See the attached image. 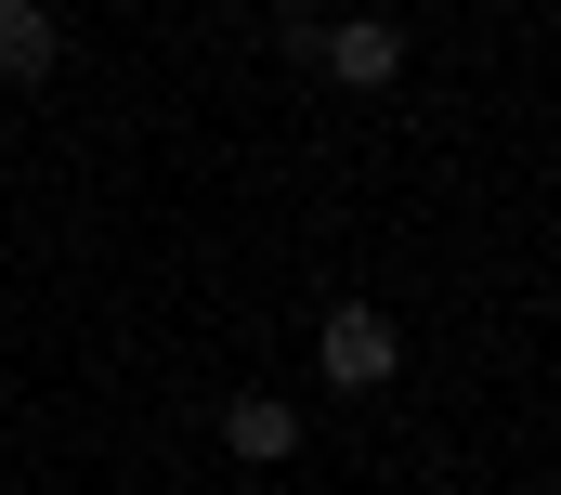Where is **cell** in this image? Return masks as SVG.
<instances>
[{
	"mask_svg": "<svg viewBox=\"0 0 561 495\" xmlns=\"http://www.w3.org/2000/svg\"><path fill=\"white\" fill-rule=\"evenodd\" d=\"M313 378H327V391H353V404H379V391L405 378L392 313H379V300H327V326H313Z\"/></svg>",
	"mask_w": 561,
	"mask_h": 495,
	"instance_id": "cell-1",
	"label": "cell"
},
{
	"mask_svg": "<svg viewBox=\"0 0 561 495\" xmlns=\"http://www.w3.org/2000/svg\"><path fill=\"white\" fill-rule=\"evenodd\" d=\"M313 79H340V92H392V79H405V26H327V39H313Z\"/></svg>",
	"mask_w": 561,
	"mask_h": 495,
	"instance_id": "cell-2",
	"label": "cell"
},
{
	"mask_svg": "<svg viewBox=\"0 0 561 495\" xmlns=\"http://www.w3.org/2000/svg\"><path fill=\"white\" fill-rule=\"evenodd\" d=\"M53 66H66V13H53V0H0V79L39 92Z\"/></svg>",
	"mask_w": 561,
	"mask_h": 495,
	"instance_id": "cell-3",
	"label": "cell"
},
{
	"mask_svg": "<svg viewBox=\"0 0 561 495\" xmlns=\"http://www.w3.org/2000/svg\"><path fill=\"white\" fill-rule=\"evenodd\" d=\"M222 444H236L249 470H287V457H300V404H287V391H236V404H222Z\"/></svg>",
	"mask_w": 561,
	"mask_h": 495,
	"instance_id": "cell-4",
	"label": "cell"
},
{
	"mask_svg": "<svg viewBox=\"0 0 561 495\" xmlns=\"http://www.w3.org/2000/svg\"><path fill=\"white\" fill-rule=\"evenodd\" d=\"M275 13H313V0H275Z\"/></svg>",
	"mask_w": 561,
	"mask_h": 495,
	"instance_id": "cell-5",
	"label": "cell"
}]
</instances>
